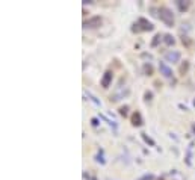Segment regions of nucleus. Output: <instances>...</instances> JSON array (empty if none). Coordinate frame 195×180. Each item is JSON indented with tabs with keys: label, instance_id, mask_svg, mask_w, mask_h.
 I'll return each instance as SVG.
<instances>
[{
	"label": "nucleus",
	"instance_id": "nucleus-2",
	"mask_svg": "<svg viewBox=\"0 0 195 180\" xmlns=\"http://www.w3.org/2000/svg\"><path fill=\"white\" fill-rule=\"evenodd\" d=\"M157 12H159V18L168 26V27H173V26H174V14H173V11H171L169 8L160 6L159 9H157Z\"/></svg>",
	"mask_w": 195,
	"mask_h": 180
},
{
	"label": "nucleus",
	"instance_id": "nucleus-11",
	"mask_svg": "<svg viewBox=\"0 0 195 180\" xmlns=\"http://www.w3.org/2000/svg\"><path fill=\"white\" fill-rule=\"evenodd\" d=\"M144 73H145L147 76H151V74H153V67H151L150 64H145V65H144Z\"/></svg>",
	"mask_w": 195,
	"mask_h": 180
},
{
	"label": "nucleus",
	"instance_id": "nucleus-16",
	"mask_svg": "<svg viewBox=\"0 0 195 180\" xmlns=\"http://www.w3.org/2000/svg\"><path fill=\"white\" fill-rule=\"evenodd\" d=\"M153 179H154V176H153V174H145V176H142L139 180H153Z\"/></svg>",
	"mask_w": 195,
	"mask_h": 180
},
{
	"label": "nucleus",
	"instance_id": "nucleus-17",
	"mask_svg": "<svg viewBox=\"0 0 195 180\" xmlns=\"http://www.w3.org/2000/svg\"><path fill=\"white\" fill-rule=\"evenodd\" d=\"M91 123H92V126H98V121H97V118H92V120H91Z\"/></svg>",
	"mask_w": 195,
	"mask_h": 180
},
{
	"label": "nucleus",
	"instance_id": "nucleus-8",
	"mask_svg": "<svg viewBox=\"0 0 195 180\" xmlns=\"http://www.w3.org/2000/svg\"><path fill=\"white\" fill-rule=\"evenodd\" d=\"M176 5H177L178 11L185 12V11H188V9H189V6H191V2H188V0H177V2H176Z\"/></svg>",
	"mask_w": 195,
	"mask_h": 180
},
{
	"label": "nucleus",
	"instance_id": "nucleus-10",
	"mask_svg": "<svg viewBox=\"0 0 195 180\" xmlns=\"http://www.w3.org/2000/svg\"><path fill=\"white\" fill-rule=\"evenodd\" d=\"M163 39V36L160 35V34H156L154 35V38H153V41H151V47H157L159 46V42Z\"/></svg>",
	"mask_w": 195,
	"mask_h": 180
},
{
	"label": "nucleus",
	"instance_id": "nucleus-5",
	"mask_svg": "<svg viewBox=\"0 0 195 180\" xmlns=\"http://www.w3.org/2000/svg\"><path fill=\"white\" fill-rule=\"evenodd\" d=\"M159 70H160V74H163L166 79H171L173 77V70L165 62H159Z\"/></svg>",
	"mask_w": 195,
	"mask_h": 180
},
{
	"label": "nucleus",
	"instance_id": "nucleus-3",
	"mask_svg": "<svg viewBox=\"0 0 195 180\" xmlns=\"http://www.w3.org/2000/svg\"><path fill=\"white\" fill-rule=\"evenodd\" d=\"M101 17L100 15H94V17L88 18L83 21V27H89V29H95V27H100L101 26Z\"/></svg>",
	"mask_w": 195,
	"mask_h": 180
},
{
	"label": "nucleus",
	"instance_id": "nucleus-14",
	"mask_svg": "<svg viewBox=\"0 0 195 180\" xmlns=\"http://www.w3.org/2000/svg\"><path fill=\"white\" fill-rule=\"evenodd\" d=\"M141 135H142V139H144V141H145L147 144H150V145H154V141H153V139H151L150 136H147L145 133H141Z\"/></svg>",
	"mask_w": 195,
	"mask_h": 180
},
{
	"label": "nucleus",
	"instance_id": "nucleus-7",
	"mask_svg": "<svg viewBox=\"0 0 195 180\" xmlns=\"http://www.w3.org/2000/svg\"><path fill=\"white\" fill-rule=\"evenodd\" d=\"M132 126H135V127L142 126V115H141L139 110L133 112V115H132Z\"/></svg>",
	"mask_w": 195,
	"mask_h": 180
},
{
	"label": "nucleus",
	"instance_id": "nucleus-18",
	"mask_svg": "<svg viewBox=\"0 0 195 180\" xmlns=\"http://www.w3.org/2000/svg\"><path fill=\"white\" fill-rule=\"evenodd\" d=\"M92 180H97V179H95V177H94V179H92Z\"/></svg>",
	"mask_w": 195,
	"mask_h": 180
},
{
	"label": "nucleus",
	"instance_id": "nucleus-1",
	"mask_svg": "<svg viewBox=\"0 0 195 180\" xmlns=\"http://www.w3.org/2000/svg\"><path fill=\"white\" fill-rule=\"evenodd\" d=\"M153 29H154L153 23H151V21H148L147 18H144V17H139V18H138V21H136V23H133V26H132V32H133V34L150 32V30H153Z\"/></svg>",
	"mask_w": 195,
	"mask_h": 180
},
{
	"label": "nucleus",
	"instance_id": "nucleus-12",
	"mask_svg": "<svg viewBox=\"0 0 195 180\" xmlns=\"http://www.w3.org/2000/svg\"><path fill=\"white\" fill-rule=\"evenodd\" d=\"M144 100H145V102H151V100H153V92H151V91H145Z\"/></svg>",
	"mask_w": 195,
	"mask_h": 180
},
{
	"label": "nucleus",
	"instance_id": "nucleus-15",
	"mask_svg": "<svg viewBox=\"0 0 195 180\" xmlns=\"http://www.w3.org/2000/svg\"><path fill=\"white\" fill-rule=\"evenodd\" d=\"M120 114H121L123 117H127V114H129V106H121V108H120Z\"/></svg>",
	"mask_w": 195,
	"mask_h": 180
},
{
	"label": "nucleus",
	"instance_id": "nucleus-6",
	"mask_svg": "<svg viewBox=\"0 0 195 180\" xmlns=\"http://www.w3.org/2000/svg\"><path fill=\"white\" fill-rule=\"evenodd\" d=\"M165 61H166V62H173V64H176V62L180 61V53L176 52V50L168 52V53L165 54Z\"/></svg>",
	"mask_w": 195,
	"mask_h": 180
},
{
	"label": "nucleus",
	"instance_id": "nucleus-9",
	"mask_svg": "<svg viewBox=\"0 0 195 180\" xmlns=\"http://www.w3.org/2000/svg\"><path fill=\"white\" fill-rule=\"evenodd\" d=\"M163 41H165L166 46H174V44H176V39L173 38V35H169V34L163 35Z\"/></svg>",
	"mask_w": 195,
	"mask_h": 180
},
{
	"label": "nucleus",
	"instance_id": "nucleus-4",
	"mask_svg": "<svg viewBox=\"0 0 195 180\" xmlns=\"http://www.w3.org/2000/svg\"><path fill=\"white\" fill-rule=\"evenodd\" d=\"M112 79H113V73L110 71V70L105 71L103 77H101V86H103V88H109L110 83H112Z\"/></svg>",
	"mask_w": 195,
	"mask_h": 180
},
{
	"label": "nucleus",
	"instance_id": "nucleus-13",
	"mask_svg": "<svg viewBox=\"0 0 195 180\" xmlns=\"http://www.w3.org/2000/svg\"><path fill=\"white\" fill-rule=\"evenodd\" d=\"M188 70H189V62H188V61H185V64L180 67V73H181V74H185Z\"/></svg>",
	"mask_w": 195,
	"mask_h": 180
}]
</instances>
